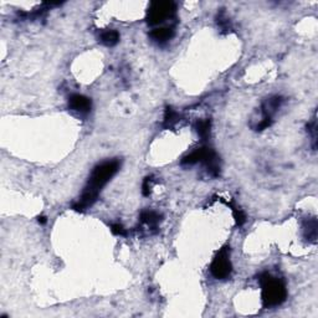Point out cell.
I'll use <instances>...</instances> for the list:
<instances>
[{"mask_svg":"<svg viewBox=\"0 0 318 318\" xmlns=\"http://www.w3.org/2000/svg\"><path fill=\"white\" fill-rule=\"evenodd\" d=\"M120 167L121 163L117 159L107 160V162H103L101 164L96 165L91 175H90L84 193L80 196L79 201L72 205V209L82 213L86 209L91 208L98 199V195H100L102 188L112 179L113 175L118 172Z\"/></svg>","mask_w":318,"mask_h":318,"instance_id":"cell-1","label":"cell"},{"mask_svg":"<svg viewBox=\"0 0 318 318\" xmlns=\"http://www.w3.org/2000/svg\"><path fill=\"white\" fill-rule=\"evenodd\" d=\"M260 285L262 288V303L266 308L280 306L287 298V288L285 281L275 277L270 273H262L260 276Z\"/></svg>","mask_w":318,"mask_h":318,"instance_id":"cell-2","label":"cell"},{"mask_svg":"<svg viewBox=\"0 0 318 318\" xmlns=\"http://www.w3.org/2000/svg\"><path fill=\"white\" fill-rule=\"evenodd\" d=\"M196 163H203L208 169V173L213 178L220 175V163H219V158L214 149L209 148V147H201L182 159V164L191 165L196 164Z\"/></svg>","mask_w":318,"mask_h":318,"instance_id":"cell-3","label":"cell"},{"mask_svg":"<svg viewBox=\"0 0 318 318\" xmlns=\"http://www.w3.org/2000/svg\"><path fill=\"white\" fill-rule=\"evenodd\" d=\"M177 7L173 2H153L148 8L147 12V23L151 27L163 24L167 20L172 19L175 14Z\"/></svg>","mask_w":318,"mask_h":318,"instance_id":"cell-4","label":"cell"},{"mask_svg":"<svg viewBox=\"0 0 318 318\" xmlns=\"http://www.w3.org/2000/svg\"><path fill=\"white\" fill-rule=\"evenodd\" d=\"M232 265L230 261V247H221L210 265V272L216 280H225L231 275Z\"/></svg>","mask_w":318,"mask_h":318,"instance_id":"cell-5","label":"cell"},{"mask_svg":"<svg viewBox=\"0 0 318 318\" xmlns=\"http://www.w3.org/2000/svg\"><path fill=\"white\" fill-rule=\"evenodd\" d=\"M69 107L74 112L80 113V115H87L91 111L92 102L91 98L86 97L84 95L75 94L70 96L69 98Z\"/></svg>","mask_w":318,"mask_h":318,"instance_id":"cell-6","label":"cell"},{"mask_svg":"<svg viewBox=\"0 0 318 318\" xmlns=\"http://www.w3.org/2000/svg\"><path fill=\"white\" fill-rule=\"evenodd\" d=\"M283 101L285 100H283V97H281V96H272V97L267 98V100L262 103V106H261V115H262L261 118L272 120L273 116H275L276 112L278 111V108L282 106Z\"/></svg>","mask_w":318,"mask_h":318,"instance_id":"cell-7","label":"cell"},{"mask_svg":"<svg viewBox=\"0 0 318 318\" xmlns=\"http://www.w3.org/2000/svg\"><path fill=\"white\" fill-rule=\"evenodd\" d=\"M302 232H303V237L307 241L311 242V244H316L318 234V224L316 216L307 218L302 221Z\"/></svg>","mask_w":318,"mask_h":318,"instance_id":"cell-8","label":"cell"},{"mask_svg":"<svg viewBox=\"0 0 318 318\" xmlns=\"http://www.w3.org/2000/svg\"><path fill=\"white\" fill-rule=\"evenodd\" d=\"M149 36H151L156 43L164 44L173 39V36H174V28L173 27L156 28V29L152 30L151 34H149Z\"/></svg>","mask_w":318,"mask_h":318,"instance_id":"cell-9","label":"cell"},{"mask_svg":"<svg viewBox=\"0 0 318 318\" xmlns=\"http://www.w3.org/2000/svg\"><path fill=\"white\" fill-rule=\"evenodd\" d=\"M139 220L141 224L146 225L147 227H151V229H157L160 221H162V215L153 210H144L141 213L139 216Z\"/></svg>","mask_w":318,"mask_h":318,"instance_id":"cell-10","label":"cell"},{"mask_svg":"<svg viewBox=\"0 0 318 318\" xmlns=\"http://www.w3.org/2000/svg\"><path fill=\"white\" fill-rule=\"evenodd\" d=\"M100 41L103 45L108 46V48H112V46L117 45L118 41H120V33L115 29L105 30V32L101 33Z\"/></svg>","mask_w":318,"mask_h":318,"instance_id":"cell-11","label":"cell"},{"mask_svg":"<svg viewBox=\"0 0 318 318\" xmlns=\"http://www.w3.org/2000/svg\"><path fill=\"white\" fill-rule=\"evenodd\" d=\"M210 128H211V121L210 120H200L196 122L195 129L198 132L199 137H200L203 141H206L210 134Z\"/></svg>","mask_w":318,"mask_h":318,"instance_id":"cell-12","label":"cell"},{"mask_svg":"<svg viewBox=\"0 0 318 318\" xmlns=\"http://www.w3.org/2000/svg\"><path fill=\"white\" fill-rule=\"evenodd\" d=\"M179 120V115L173 110L172 107H167L165 108L164 112V120H163V126L165 128H170L175 125Z\"/></svg>","mask_w":318,"mask_h":318,"instance_id":"cell-13","label":"cell"},{"mask_svg":"<svg viewBox=\"0 0 318 318\" xmlns=\"http://www.w3.org/2000/svg\"><path fill=\"white\" fill-rule=\"evenodd\" d=\"M307 131H308V134L311 136L312 148H313V151H316V148H317V117H316V113H314L313 118H312V121L308 123V126H307Z\"/></svg>","mask_w":318,"mask_h":318,"instance_id":"cell-14","label":"cell"},{"mask_svg":"<svg viewBox=\"0 0 318 318\" xmlns=\"http://www.w3.org/2000/svg\"><path fill=\"white\" fill-rule=\"evenodd\" d=\"M227 205L231 208L232 215H234V219L235 221H236L237 226H242V225L245 224V221H246V215L244 214V211L240 208H237V206H235L232 203H227Z\"/></svg>","mask_w":318,"mask_h":318,"instance_id":"cell-15","label":"cell"},{"mask_svg":"<svg viewBox=\"0 0 318 318\" xmlns=\"http://www.w3.org/2000/svg\"><path fill=\"white\" fill-rule=\"evenodd\" d=\"M216 23H218V25L220 27V29L223 30V32H230L231 30V25H230V20L227 19L226 17H225L224 12H221L220 14H218V18H216Z\"/></svg>","mask_w":318,"mask_h":318,"instance_id":"cell-16","label":"cell"},{"mask_svg":"<svg viewBox=\"0 0 318 318\" xmlns=\"http://www.w3.org/2000/svg\"><path fill=\"white\" fill-rule=\"evenodd\" d=\"M152 182H153V177H147L144 179L143 185H142V193L144 196H149L152 190Z\"/></svg>","mask_w":318,"mask_h":318,"instance_id":"cell-17","label":"cell"},{"mask_svg":"<svg viewBox=\"0 0 318 318\" xmlns=\"http://www.w3.org/2000/svg\"><path fill=\"white\" fill-rule=\"evenodd\" d=\"M111 231H112L115 235H117V236H126V235H127V230L123 227V225L118 223L111 225Z\"/></svg>","mask_w":318,"mask_h":318,"instance_id":"cell-18","label":"cell"},{"mask_svg":"<svg viewBox=\"0 0 318 318\" xmlns=\"http://www.w3.org/2000/svg\"><path fill=\"white\" fill-rule=\"evenodd\" d=\"M38 221H39V223H40V224H45V223H46V218H45V216H39Z\"/></svg>","mask_w":318,"mask_h":318,"instance_id":"cell-19","label":"cell"}]
</instances>
